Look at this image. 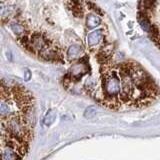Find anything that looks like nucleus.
Listing matches in <instances>:
<instances>
[{"mask_svg":"<svg viewBox=\"0 0 160 160\" xmlns=\"http://www.w3.org/2000/svg\"><path fill=\"white\" fill-rule=\"evenodd\" d=\"M88 7H89L90 9H92L93 11H95L96 13H98V14H100V15H103L102 10L100 9L98 6H96L95 4H93V3H91V2H88Z\"/></svg>","mask_w":160,"mask_h":160,"instance_id":"6e6552de","label":"nucleus"},{"mask_svg":"<svg viewBox=\"0 0 160 160\" xmlns=\"http://www.w3.org/2000/svg\"><path fill=\"white\" fill-rule=\"evenodd\" d=\"M10 28H11L12 31L15 33L16 36L21 37L24 35V32H25V29H24V25L19 23V22H12L10 24Z\"/></svg>","mask_w":160,"mask_h":160,"instance_id":"39448f33","label":"nucleus"},{"mask_svg":"<svg viewBox=\"0 0 160 160\" xmlns=\"http://www.w3.org/2000/svg\"><path fill=\"white\" fill-rule=\"evenodd\" d=\"M101 24V19L95 13H90L86 17V26L88 29H94Z\"/></svg>","mask_w":160,"mask_h":160,"instance_id":"20e7f679","label":"nucleus"},{"mask_svg":"<svg viewBox=\"0 0 160 160\" xmlns=\"http://www.w3.org/2000/svg\"><path fill=\"white\" fill-rule=\"evenodd\" d=\"M55 118H56V112H55L53 109L49 110L46 114V116L44 118V124L46 125V126H49V125H51L54 122Z\"/></svg>","mask_w":160,"mask_h":160,"instance_id":"423d86ee","label":"nucleus"},{"mask_svg":"<svg viewBox=\"0 0 160 160\" xmlns=\"http://www.w3.org/2000/svg\"><path fill=\"white\" fill-rule=\"evenodd\" d=\"M84 50L80 45H71L66 51V56L69 60H74L81 57Z\"/></svg>","mask_w":160,"mask_h":160,"instance_id":"7ed1b4c3","label":"nucleus"},{"mask_svg":"<svg viewBox=\"0 0 160 160\" xmlns=\"http://www.w3.org/2000/svg\"><path fill=\"white\" fill-rule=\"evenodd\" d=\"M104 35V29L103 28H98L96 30H94L91 33L88 34L87 36V43L89 46H96L99 44V42L101 41V39Z\"/></svg>","mask_w":160,"mask_h":160,"instance_id":"f03ea898","label":"nucleus"},{"mask_svg":"<svg viewBox=\"0 0 160 160\" xmlns=\"http://www.w3.org/2000/svg\"><path fill=\"white\" fill-rule=\"evenodd\" d=\"M95 112H96V110H95V108L93 106H91V107H89V108L86 109V111H85L84 115H85V117H86V118H91L95 114Z\"/></svg>","mask_w":160,"mask_h":160,"instance_id":"0eeeda50","label":"nucleus"},{"mask_svg":"<svg viewBox=\"0 0 160 160\" xmlns=\"http://www.w3.org/2000/svg\"><path fill=\"white\" fill-rule=\"evenodd\" d=\"M86 57H83L80 60H78V62L73 64L71 68L69 70V76L71 77L72 81H78L84 75H86L89 71L88 69V64L87 61L85 60Z\"/></svg>","mask_w":160,"mask_h":160,"instance_id":"f257e3e1","label":"nucleus"}]
</instances>
